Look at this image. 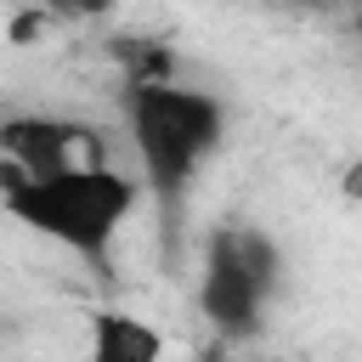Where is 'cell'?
<instances>
[{"instance_id":"obj_1","label":"cell","mask_w":362,"mask_h":362,"mask_svg":"<svg viewBox=\"0 0 362 362\" xmlns=\"http://www.w3.org/2000/svg\"><path fill=\"white\" fill-rule=\"evenodd\" d=\"M136 204H141V181L102 158L62 164L45 175H17L11 187H0V209L23 232H34L79 260H107V249Z\"/></svg>"},{"instance_id":"obj_2","label":"cell","mask_w":362,"mask_h":362,"mask_svg":"<svg viewBox=\"0 0 362 362\" xmlns=\"http://www.w3.org/2000/svg\"><path fill=\"white\" fill-rule=\"evenodd\" d=\"M124 124L141 164V187H153L164 209L226 141V107L209 90L175 85V79H136L124 96Z\"/></svg>"},{"instance_id":"obj_3","label":"cell","mask_w":362,"mask_h":362,"mask_svg":"<svg viewBox=\"0 0 362 362\" xmlns=\"http://www.w3.org/2000/svg\"><path fill=\"white\" fill-rule=\"evenodd\" d=\"M277 272H283V255L266 232L221 226L209 238L204 272H198V305H204L209 328L221 339H255L266 294L277 288Z\"/></svg>"},{"instance_id":"obj_4","label":"cell","mask_w":362,"mask_h":362,"mask_svg":"<svg viewBox=\"0 0 362 362\" xmlns=\"http://www.w3.org/2000/svg\"><path fill=\"white\" fill-rule=\"evenodd\" d=\"M79 136H85L79 124L51 119V113H11V119H0V153H6V164H17L23 175H45V170L74 164L68 153H74Z\"/></svg>"},{"instance_id":"obj_5","label":"cell","mask_w":362,"mask_h":362,"mask_svg":"<svg viewBox=\"0 0 362 362\" xmlns=\"http://www.w3.org/2000/svg\"><path fill=\"white\" fill-rule=\"evenodd\" d=\"M85 362H164V334L136 311L102 305L85 328Z\"/></svg>"},{"instance_id":"obj_6","label":"cell","mask_w":362,"mask_h":362,"mask_svg":"<svg viewBox=\"0 0 362 362\" xmlns=\"http://www.w3.org/2000/svg\"><path fill=\"white\" fill-rule=\"evenodd\" d=\"M294 6H334V0H294Z\"/></svg>"}]
</instances>
